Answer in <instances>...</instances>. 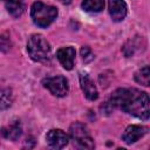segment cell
Wrapping results in <instances>:
<instances>
[{
  "mask_svg": "<svg viewBox=\"0 0 150 150\" xmlns=\"http://www.w3.org/2000/svg\"><path fill=\"white\" fill-rule=\"evenodd\" d=\"M43 86L55 96L57 97H63L68 94L69 90V86H68V81L66 77L57 75V76H53V77H48L46 80H43Z\"/></svg>",
  "mask_w": 150,
  "mask_h": 150,
  "instance_id": "5",
  "label": "cell"
},
{
  "mask_svg": "<svg viewBox=\"0 0 150 150\" xmlns=\"http://www.w3.org/2000/svg\"><path fill=\"white\" fill-rule=\"evenodd\" d=\"M104 7V0H83L82 8L86 12H101Z\"/></svg>",
  "mask_w": 150,
  "mask_h": 150,
  "instance_id": "14",
  "label": "cell"
},
{
  "mask_svg": "<svg viewBox=\"0 0 150 150\" xmlns=\"http://www.w3.org/2000/svg\"><path fill=\"white\" fill-rule=\"evenodd\" d=\"M6 1H8V0H6Z\"/></svg>",
  "mask_w": 150,
  "mask_h": 150,
  "instance_id": "19",
  "label": "cell"
},
{
  "mask_svg": "<svg viewBox=\"0 0 150 150\" xmlns=\"http://www.w3.org/2000/svg\"><path fill=\"white\" fill-rule=\"evenodd\" d=\"M30 16L33 19V22L41 27H48L57 16V9L54 6L45 5L41 1H36L32 5L30 8Z\"/></svg>",
  "mask_w": 150,
  "mask_h": 150,
  "instance_id": "2",
  "label": "cell"
},
{
  "mask_svg": "<svg viewBox=\"0 0 150 150\" xmlns=\"http://www.w3.org/2000/svg\"><path fill=\"white\" fill-rule=\"evenodd\" d=\"M144 134H145V129L143 127L132 124V125H129L124 130V132L122 135V138L125 143L131 144V143H135L136 141H138Z\"/></svg>",
  "mask_w": 150,
  "mask_h": 150,
  "instance_id": "10",
  "label": "cell"
},
{
  "mask_svg": "<svg viewBox=\"0 0 150 150\" xmlns=\"http://www.w3.org/2000/svg\"><path fill=\"white\" fill-rule=\"evenodd\" d=\"M47 143L54 148V149H62L68 144L69 137L68 135L62 131L61 129H53L50 131H48L47 136H46Z\"/></svg>",
  "mask_w": 150,
  "mask_h": 150,
  "instance_id": "6",
  "label": "cell"
},
{
  "mask_svg": "<svg viewBox=\"0 0 150 150\" xmlns=\"http://www.w3.org/2000/svg\"><path fill=\"white\" fill-rule=\"evenodd\" d=\"M27 52L32 60L34 61H45L49 57L50 46L48 41L39 34H34L29 38L27 42Z\"/></svg>",
  "mask_w": 150,
  "mask_h": 150,
  "instance_id": "3",
  "label": "cell"
},
{
  "mask_svg": "<svg viewBox=\"0 0 150 150\" xmlns=\"http://www.w3.org/2000/svg\"><path fill=\"white\" fill-rule=\"evenodd\" d=\"M109 14L114 21H122L127 15V4L123 0H108Z\"/></svg>",
  "mask_w": 150,
  "mask_h": 150,
  "instance_id": "7",
  "label": "cell"
},
{
  "mask_svg": "<svg viewBox=\"0 0 150 150\" xmlns=\"http://www.w3.org/2000/svg\"><path fill=\"white\" fill-rule=\"evenodd\" d=\"M70 136L77 143L80 148L83 149H93L94 148V142L93 138L89 136V132L82 123H74L70 125Z\"/></svg>",
  "mask_w": 150,
  "mask_h": 150,
  "instance_id": "4",
  "label": "cell"
},
{
  "mask_svg": "<svg viewBox=\"0 0 150 150\" xmlns=\"http://www.w3.org/2000/svg\"><path fill=\"white\" fill-rule=\"evenodd\" d=\"M21 131H22V129H21V124H20L19 121H15L11 125H8V127L2 129L4 136L6 138H8V139H12V141H16L20 137Z\"/></svg>",
  "mask_w": 150,
  "mask_h": 150,
  "instance_id": "11",
  "label": "cell"
},
{
  "mask_svg": "<svg viewBox=\"0 0 150 150\" xmlns=\"http://www.w3.org/2000/svg\"><path fill=\"white\" fill-rule=\"evenodd\" d=\"M6 8H7L8 13L14 18L21 16L22 13L25 12V5L20 0H8V1H6Z\"/></svg>",
  "mask_w": 150,
  "mask_h": 150,
  "instance_id": "12",
  "label": "cell"
},
{
  "mask_svg": "<svg viewBox=\"0 0 150 150\" xmlns=\"http://www.w3.org/2000/svg\"><path fill=\"white\" fill-rule=\"evenodd\" d=\"M13 91L9 88L0 89V110H5L9 108L13 103Z\"/></svg>",
  "mask_w": 150,
  "mask_h": 150,
  "instance_id": "13",
  "label": "cell"
},
{
  "mask_svg": "<svg viewBox=\"0 0 150 150\" xmlns=\"http://www.w3.org/2000/svg\"><path fill=\"white\" fill-rule=\"evenodd\" d=\"M75 49L73 47H62L56 52V56L62 64V67L67 70L73 69L75 61Z\"/></svg>",
  "mask_w": 150,
  "mask_h": 150,
  "instance_id": "8",
  "label": "cell"
},
{
  "mask_svg": "<svg viewBox=\"0 0 150 150\" xmlns=\"http://www.w3.org/2000/svg\"><path fill=\"white\" fill-rule=\"evenodd\" d=\"M81 55H82L84 62H89V61H91L94 59V55H93V53H91L89 47H82L81 48Z\"/></svg>",
  "mask_w": 150,
  "mask_h": 150,
  "instance_id": "16",
  "label": "cell"
},
{
  "mask_svg": "<svg viewBox=\"0 0 150 150\" xmlns=\"http://www.w3.org/2000/svg\"><path fill=\"white\" fill-rule=\"evenodd\" d=\"M8 48H9V42H8V40H7L6 38H4V36H0V49L6 52Z\"/></svg>",
  "mask_w": 150,
  "mask_h": 150,
  "instance_id": "17",
  "label": "cell"
},
{
  "mask_svg": "<svg viewBox=\"0 0 150 150\" xmlns=\"http://www.w3.org/2000/svg\"><path fill=\"white\" fill-rule=\"evenodd\" d=\"M110 107H117L123 111L141 120H148L150 115L149 96L138 89H117L108 102Z\"/></svg>",
  "mask_w": 150,
  "mask_h": 150,
  "instance_id": "1",
  "label": "cell"
},
{
  "mask_svg": "<svg viewBox=\"0 0 150 150\" xmlns=\"http://www.w3.org/2000/svg\"><path fill=\"white\" fill-rule=\"evenodd\" d=\"M59 1H61L62 4H69L71 0H59Z\"/></svg>",
  "mask_w": 150,
  "mask_h": 150,
  "instance_id": "18",
  "label": "cell"
},
{
  "mask_svg": "<svg viewBox=\"0 0 150 150\" xmlns=\"http://www.w3.org/2000/svg\"><path fill=\"white\" fill-rule=\"evenodd\" d=\"M135 80H136L137 83L148 87L150 84V71H149V67L148 66H144L143 68H141L135 74Z\"/></svg>",
  "mask_w": 150,
  "mask_h": 150,
  "instance_id": "15",
  "label": "cell"
},
{
  "mask_svg": "<svg viewBox=\"0 0 150 150\" xmlns=\"http://www.w3.org/2000/svg\"><path fill=\"white\" fill-rule=\"evenodd\" d=\"M80 84H81V89L84 93V96L90 100V101H95L98 97V93L97 89L93 82V80L87 75V74H80Z\"/></svg>",
  "mask_w": 150,
  "mask_h": 150,
  "instance_id": "9",
  "label": "cell"
}]
</instances>
